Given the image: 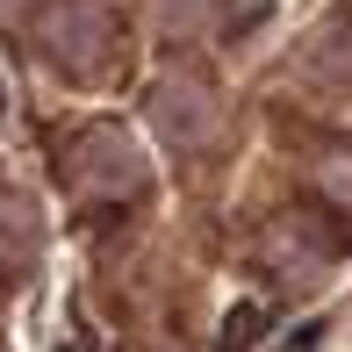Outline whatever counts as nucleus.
Here are the masks:
<instances>
[{"instance_id":"obj_1","label":"nucleus","mask_w":352,"mask_h":352,"mask_svg":"<svg viewBox=\"0 0 352 352\" xmlns=\"http://www.w3.org/2000/svg\"><path fill=\"white\" fill-rule=\"evenodd\" d=\"M36 43H43L72 79L108 72V58H116V29H108V14L94 8V0H58V8H43Z\"/></svg>"},{"instance_id":"obj_2","label":"nucleus","mask_w":352,"mask_h":352,"mask_svg":"<svg viewBox=\"0 0 352 352\" xmlns=\"http://www.w3.org/2000/svg\"><path fill=\"white\" fill-rule=\"evenodd\" d=\"M65 180L72 187H137V158L116 130H87L65 144Z\"/></svg>"},{"instance_id":"obj_3","label":"nucleus","mask_w":352,"mask_h":352,"mask_svg":"<svg viewBox=\"0 0 352 352\" xmlns=\"http://www.w3.org/2000/svg\"><path fill=\"white\" fill-rule=\"evenodd\" d=\"M29 237H36V230H29V209L8 195V187H0V266H14V259H22V252H29Z\"/></svg>"}]
</instances>
